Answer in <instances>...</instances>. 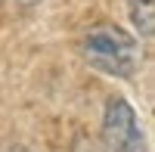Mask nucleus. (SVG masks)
Listing matches in <instances>:
<instances>
[{
	"mask_svg": "<svg viewBox=\"0 0 155 152\" xmlns=\"http://www.w3.org/2000/svg\"><path fill=\"white\" fill-rule=\"evenodd\" d=\"M102 146L109 152H146V137L134 106L124 96H109L102 109Z\"/></svg>",
	"mask_w": 155,
	"mask_h": 152,
	"instance_id": "f03ea898",
	"label": "nucleus"
},
{
	"mask_svg": "<svg viewBox=\"0 0 155 152\" xmlns=\"http://www.w3.org/2000/svg\"><path fill=\"white\" fill-rule=\"evenodd\" d=\"M127 16L140 37L155 34V0H127Z\"/></svg>",
	"mask_w": 155,
	"mask_h": 152,
	"instance_id": "7ed1b4c3",
	"label": "nucleus"
},
{
	"mask_svg": "<svg viewBox=\"0 0 155 152\" xmlns=\"http://www.w3.org/2000/svg\"><path fill=\"white\" fill-rule=\"evenodd\" d=\"M12 152H31V149H12Z\"/></svg>",
	"mask_w": 155,
	"mask_h": 152,
	"instance_id": "39448f33",
	"label": "nucleus"
},
{
	"mask_svg": "<svg viewBox=\"0 0 155 152\" xmlns=\"http://www.w3.org/2000/svg\"><path fill=\"white\" fill-rule=\"evenodd\" d=\"M81 56L90 68H96L109 78H134L137 68L143 65L140 41L124 31L121 25H93L81 37Z\"/></svg>",
	"mask_w": 155,
	"mask_h": 152,
	"instance_id": "f257e3e1",
	"label": "nucleus"
},
{
	"mask_svg": "<svg viewBox=\"0 0 155 152\" xmlns=\"http://www.w3.org/2000/svg\"><path fill=\"white\" fill-rule=\"evenodd\" d=\"M22 6H34V3H41V0H19Z\"/></svg>",
	"mask_w": 155,
	"mask_h": 152,
	"instance_id": "20e7f679",
	"label": "nucleus"
}]
</instances>
